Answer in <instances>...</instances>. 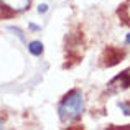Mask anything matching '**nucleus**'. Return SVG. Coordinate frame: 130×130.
<instances>
[{
	"label": "nucleus",
	"mask_w": 130,
	"mask_h": 130,
	"mask_svg": "<svg viewBox=\"0 0 130 130\" xmlns=\"http://www.w3.org/2000/svg\"><path fill=\"white\" fill-rule=\"evenodd\" d=\"M3 127V124H2V120H0V128H2Z\"/></svg>",
	"instance_id": "obj_12"
},
{
	"label": "nucleus",
	"mask_w": 130,
	"mask_h": 130,
	"mask_svg": "<svg viewBox=\"0 0 130 130\" xmlns=\"http://www.w3.org/2000/svg\"><path fill=\"white\" fill-rule=\"evenodd\" d=\"M117 13H119V17H120V20H124L125 25H130V0H127V2L117 10Z\"/></svg>",
	"instance_id": "obj_5"
},
{
	"label": "nucleus",
	"mask_w": 130,
	"mask_h": 130,
	"mask_svg": "<svg viewBox=\"0 0 130 130\" xmlns=\"http://www.w3.org/2000/svg\"><path fill=\"white\" fill-rule=\"evenodd\" d=\"M128 86H130V69H128V71H124V73H120L119 76H115L114 79H112L110 83L107 84L105 92H107V94H115V92H119V91H124V89H127Z\"/></svg>",
	"instance_id": "obj_2"
},
{
	"label": "nucleus",
	"mask_w": 130,
	"mask_h": 130,
	"mask_svg": "<svg viewBox=\"0 0 130 130\" xmlns=\"http://www.w3.org/2000/svg\"><path fill=\"white\" fill-rule=\"evenodd\" d=\"M28 51L33 54V56H41L43 53V43L41 41H31L28 44Z\"/></svg>",
	"instance_id": "obj_6"
},
{
	"label": "nucleus",
	"mask_w": 130,
	"mask_h": 130,
	"mask_svg": "<svg viewBox=\"0 0 130 130\" xmlns=\"http://www.w3.org/2000/svg\"><path fill=\"white\" fill-rule=\"evenodd\" d=\"M8 30H10V31H13V33H15V35L18 36L20 40H22V41H25V35H23V31H22L20 28H17V26H8Z\"/></svg>",
	"instance_id": "obj_7"
},
{
	"label": "nucleus",
	"mask_w": 130,
	"mask_h": 130,
	"mask_svg": "<svg viewBox=\"0 0 130 130\" xmlns=\"http://www.w3.org/2000/svg\"><path fill=\"white\" fill-rule=\"evenodd\" d=\"M125 43H127V44H130V33L127 35V38H125Z\"/></svg>",
	"instance_id": "obj_11"
},
{
	"label": "nucleus",
	"mask_w": 130,
	"mask_h": 130,
	"mask_svg": "<svg viewBox=\"0 0 130 130\" xmlns=\"http://www.w3.org/2000/svg\"><path fill=\"white\" fill-rule=\"evenodd\" d=\"M125 56L124 51L117 50V48H107V51H105V54L102 56V64L104 66H115L117 63H120L122 58Z\"/></svg>",
	"instance_id": "obj_4"
},
{
	"label": "nucleus",
	"mask_w": 130,
	"mask_h": 130,
	"mask_svg": "<svg viewBox=\"0 0 130 130\" xmlns=\"http://www.w3.org/2000/svg\"><path fill=\"white\" fill-rule=\"evenodd\" d=\"M119 109L124 110L125 115H130V104L128 102H119Z\"/></svg>",
	"instance_id": "obj_8"
},
{
	"label": "nucleus",
	"mask_w": 130,
	"mask_h": 130,
	"mask_svg": "<svg viewBox=\"0 0 130 130\" xmlns=\"http://www.w3.org/2000/svg\"><path fill=\"white\" fill-rule=\"evenodd\" d=\"M30 2L31 0H0V7L5 10H10L13 13H20L28 8Z\"/></svg>",
	"instance_id": "obj_3"
},
{
	"label": "nucleus",
	"mask_w": 130,
	"mask_h": 130,
	"mask_svg": "<svg viewBox=\"0 0 130 130\" xmlns=\"http://www.w3.org/2000/svg\"><path fill=\"white\" fill-rule=\"evenodd\" d=\"M84 110V97L83 92L73 89L63 97V101L58 105V115L61 122H74L83 115Z\"/></svg>",
	"instance_id": "obj_1"
},
{
	"label": "nucleus",
	"mask_w": 130,
	"mask_h": 130,
	"mask_svg": "<svg viewBox=\"0 0 130 130\" xmlns=\"http://www.w3.org/2000/svg\"><path fill=\"white\" fill-rule=\"evenodd\" d=\"M46 10H48V5H46V3H43V5L38 7V12H40V13H44Z\"/></svg>",
	"instance_id": "obj_9"
},
{
	"label": "nucleus",
	"mask_w": 130,
	"mask_h": 130,
	"mask_svg": "<svg viewBox=\"0 0 130 130\" xmlns=\"http://www.w3.org/2000/svg\"><path fill=\"white\" fill-rule=\"evenodd\" d=\"M30 28L36 31V30H40V26H38V25H35V23H30Z\"/></svg>",
	"instance_id": "obj_10"
}]
</instances>
